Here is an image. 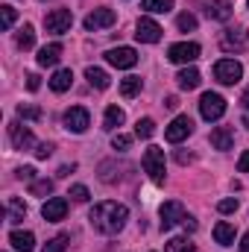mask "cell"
I'll return each mask as SVG.
<instances>
[{
    "mask_svg": "<svg viewBox=\"0 0 249 252\" xmlns=\"http://www.w3.org/2000/svg\"><path fill=\"white\" fill-rule=\"evenodd\" d=\"M88 220H91L94 232H100V235H118L126 226V220H129V208L121 205V202H115V199H106V202H97L91 208Z\"/></svg>",
    "mask_w": 249,
    "mask_h": 252,
    "instance_id": "1",
    "label": "cell"
},
{
    "mask_svg": "<svg viewBox=\"0 0 249 252\" xmlns=\"http://www.w3.org/2000/svg\"><path fill=\"white\" fill-rule=\"evenodd\" d=\"M141 164H144V170L150 173V179H153L156 185L164 182V150H161V147H147Z\"/></svg>",
    "mask_w": 249,
    "mask_h": 252,
    "instance_id": "2",
    "label": "cell"
},
{
    "mask_svg": "<svg viewBox=\"0 0 249 252\" xmlns=\"http://www.w3.org/2000/svg\"><path fill=\"white\" fill-rule=\"evenodd\" d=\"M199 115L211 124V121H220L223 115H226V100L220 97V94H214V91H205L202 94V100H199Z\"/></svg>",
    "mask_w": 249,
    "mask_h": 252,
    "instance_id": "3",
    "label": "cell"
},
{
    "mask_svg": "<svg viewBox=\"0 0 249 252\" xmlns=\"http://www.w3.org/2000/svg\"><path fill=\"white\" fill-rule=\"evenodd\" d=\"M241 76H244V67L235 59H220L214 64V79L220 85H235V82H241Z\"/></svg>",
    "mask_w": 249,
    "mask_h": 252,
    "instance_id": "4",
    "label": "cell"
},
{
    "mask_svg": "<svg viewBox=\"0 0 249 252\" xmlns=\"http://www.w3.org/2000/svg\"><path fill=\"white\" fill-rule=\"evenodd\" d=\"M70 24H73V12H70V9H53V12L44 15V27H47V32L62 35V32L70 30Z\"/></svg>",
    "mask_w": 249,
    "mask_h": 252,
    "instance_id": "5",
    "label": "cell"
},
{
    "mask_svg": "<svg viewBox=\"0 0 249 252\" xmlns=\"http://www.w3.org/2000/svg\"><path fill=\"white\" fill-rule=\"evenodd\" d=\"M167 59L173 64H190L199 59V44H193V41H182V44H173L170 50H167Z\"/></svg>",
    "mask_w": 249,
    "mask_h": 252,
    "instance_id": "6",
    "label": "cell"
},
{
    "mask_svg": "<svg viewBox=\"0 0 249 252\" xmlns=\"http://www.w3.org/2000/svg\"><path fill=\"white\" fill-rule=\"evenodd\" d=\"M64 126H67L70 132L82 135V132L91 126V115H88V109H85V106H70V109L64 112Z\"/></svg>",
    "mask_w": 249,
    "mask_h": 252,
    "instance_id": "7",
    "label": "cell"
},
{
    "mask_svg": "<svg viewBox=\"0 0 249 252\" xmlns=\"http://www.w3.org/2000/svg\"><path fill=\"white\" fill-rule=\"evenodd\" d=\"M190 132H193V121H190L187 115H179V118H173V124L164 129V138H167L170 144H179V141H185Z\"/></svg>",
    "mask_w": 249,
    "mask_h": 252,
    "instance_id": "8",
    "label": "cell"
},
{
    "mask_svg": "<svg viewBox=\"0 0 249 252\" xmlns=\"http://www.w3.org/2000/svg\"><path fill=\"white\" fill-rule=\"evenodd\" d=\"M106 62L126 70V67L138 64V53H135V47H112V50H106Z\"/></svg>",
    "mask_w": 249,
    "mask_h": 252,
    "instance_id": "9",
    "label": "cell"
},
{
    "mask_svg": "<svg viewBox=\"0 0 249 252\" xmlns=\"http://www.w3.org/2000/svg\"><path fill=\"white\" fill-rule=\"evenodd\" d=\"M135 38L144 41V44H156V41H161V27L153 18H141L135 24Z\"/></svg>",
    "mask_w": 249,
    "mask_h": 252,
    "instance_id": "10",
    "label": "cell"
},
{
    "mask_svg": "<svg viewBox=\"0 0 249 252\" xmlns=\"http://www.w3.org/2000/svg\"><path fill=\"white\" fill-rule=\"evenodd\" d=\"M202 12L211 18V21H229L232 18V0H199Z\"/></svg>",
    "mask_w": 249,
    "mask_h": 252,
    "instance_id": "11",
    "label": "cell"
},
{
    "mask_svg": "<svg viewBox=\"0 0 249 252\" xmlns=\"http://www.w3.org/2000/svg\"><path fill=\"white\" fill-rule=\"evenodd\" d=\"M115 21H118L115 9H94L82 24H85V30H88V32H97V30H103V27H112Z\"/></svg>",
    "mask_w": 249,
    "mask_h": 252,
    "instance_id": "12",
    "label": "cell"
},
{
    "mask_svg": "<svg viewBox=\"0 0 249 252\" xmlns=\"http://www.w3.org/2000/svg\"><path fill=\"white\" fill-rule=\"evenodd\" d=\"M158 214H161V229H173L176 223H182V220L187 217L185 205H182V202H176V199H173V202H164Z\"/></svg>",
    "mask_w": 249,
    "mask_h": 252,
    "instance_id": "13",
    "label": "cell"
},
{
    "mask_svg": "<svg viewBox=\"0 0 249 252\" xmlns=\"http://www.w3.org/2000/svg\"><path fill=\"white\" fill-rule=\"evenodd\" d=\"M9 138H12V147H15V150H32V147H35V135H32L27 126H21L18 121L9 124Z\"/></svg>",
    "mask_w": 249,
    "mask_h": 252,
    "instance_id": "14",
    "label": "cell"
},
{
    "mask_svg": "<svg viewBox=\"0 0 249 252\" xmlns=\"http://www.w3.org/2000/svg\"><path fill=\"white\" fill-rule=\"evenodd\" d=\"M64 214H67V199L64 196H53L41 205V217L47 223H59V220H64Z\"/></svg>",
    "mask_w": 249,
    "mask_h": 252,
    "instance_id": "15",
    "label": "cell"
},
{
    "mask_svg": "<svg viewBox=\"0 0 249 252\" xmlns=\"http://www.w3.org/2000/svg\"><path fill=\"white\" fill-rule=\"evenodd\" d=\"M220 47L226 50V53H241L244 50V32L241 30H223V35H220Z\"/></svg>",
    "mask_w": 249,
    "mask_h": 252,
    "instance_id": "16",
    "label": "cell"
},
{
    "mask_svg": "<svg viewBox=\"0 0 249 252\" xmlns=\"http://www.w3.org/2000/svg\"><path fill=\"white\" fill-rule=\"evenodd\" d=\"M232 141H235L232 126H217V129L211 132V147H214V150H232Z\"/></svg>",
    "mask_w": 249,
    "mask_h": 252,
    "instance_id": "17",
    "label": "cell"
},
{
    "mask_svg": "<svg viewBox=\"0 0 249 252\" xmlns=\"http://www.w3.org/2000/svg\"><path fill=\"white\" fill-rule=\"evenodd\" d=\"M9 244L18 252H32L35 250V235L32 232H12L9 235Z\"/></svg>",
    "mask_w": 249,
    "mask_h": 252,
    "instance_id": "18",
    "label": "cell"
},
{
    "mask_svg": "<svg viewBox=\"0 0 249 252\" xmlns=\"http://www.w3.org/2000/svg\"><path fill=\"white\" fill-rule=\"evenodd\" d=\"M59 56H62V44L53 41V44H47V47L38 50V64L41 67H53V64L59 62Z\"/></svg>",
    "mask_w": 249,
    "mask_h": 252,
    "instance_id": "19",
    "label": "cell"
},
{
    "mask_svg": "<svg viewBox=\"0 0 249 252\" xmlns=\"http://www.w3.org/2000/svg\"><path fill=\"white\" fill-rule=\"evenodd\" d=\"M85 79H88L91 88H100V91L112 85V79H109V73L103 67H85Z\"/></svg>",
    "mask_w": 249,
    "mask_h": 252,
    "instance_id": "20",
    "label": "cell"
},
{
    "mask_svg": "<svg viewBox=\"0 0 249 252\" xmlns=\"http://www.w3.org/2000/svg\"><path fill=\"white\" fill-rule=\"evenodd\" d=\"M214 241H217L220 247H232V244H235V226L226 223V220H220V223L214 226Z\"/></svg>",
    "mask_w": 249,
    "mask_h": 252,
    "instance_id": "21",
    "label": "cell"
},
{
    "mask_svg": "<svg viewBox=\"0 0 249 252\" xmlns=\"http://www.w3.org/2000/svg\"><path fill=\"white\" fill-rule=\"evenodd\" d=\"M70 82H73V70L70 67H62V70H56L53 76H50V88L56 91V94H62L70 88Z\"/></svg>",
    "mask_w": 249,
    "mask_h": 252,
    "instance_id": "22",
    "label": "cell"
},
{
    "mask_svg": "<svg viewBox=\"0 0 249 252\" xmlns=\"http://www.w3.org/2000/svg\"><path fill=\"white\" fill-rule=\"evenodd\" d=\"M199 79H202V76H199V70H196V67H185V70H179V73H176V82H179V88H182V91H193V88L199 85Z\"/></svg>",
    "mask_w": 249,
    "mask_h": 252,
    "instance_id": "23",
    "label": "cell"
},
{
    "mask_svg": "<svg viewBox=\"0 0 249 252\" xmlns=\"http://www.w3.org/2000/svg\"><path fill=\"white\" fill-rule=\"evenodd\" d=\"M15 44H18L21 50H32V44H35V30H32V24H24V27L18 30Z\"/></svg>",
    "mask_w": 249,
    "mask_h": 252,
    "instance_id": "24",
    "label": "cell"
},
{
    "mask_svg": "<svg viewBox=\"0 0 249 252\" xmlns=\"http://www.w3.org/2000/svg\"><path fill=\"white\" fill-rule=\"evenodd\" d=\"M126 121V115H124V109H118V106H109L106 109V118H103V129H109V132H115L118 126Z\"/></svg>",
    "mask_w": 249,
    "mask_h": 252,
    "instance_id": "25",
    "label": "cell"
},
{
    "mask_svg": "<svg viewBox=\"0 0 249 252\" xmlns=\"http://www.w3.org/2000/svg\"><path fill=\"white\" fill-rule=\"evenodd\" d=\"M27 217V205L18 199V196H12L9 199V223H21Z\"/></svg>",
    "mask_w": 249,
    "mask_h": 252,
    "instance_id": "26",
    "label": "cell"
},
{
    "mask_svg": "<svg viewBox=\"0 0 249 252\" xmlns=\"http://www.w3.org/2000/svg\"><path fill=\"white\" fill-rule=\"evenodd\" d=\"M164 252H196V250H193V244L187 238H170L164 244Z\"/></svg>",
    "mask_w": 249,
    "mask_h": 252,
    "instance_id": "27",
    "label": "cell"
},
{
    "mask_svg": "<svg viewBox=\"0 0 249 252\" xmlns=\"http://www.w3.org/2000/svg\"><path fill=\"white\" fill-rule=\"evenodd\" d=\"M138 91H141V76H126L124 82H121V94H124L126 100L135 97Z\"/></svg>",
    "mask_w": 249,
    "mask_h": 252,
    "instance_id": "28",
    "label": "cell"
},
{
    "mask_svg": "<svg viewBox=\"0 0 249 252\" xmlns=\"http://www.w3.org/2000/svg\"><path fill=\"white\" fill-rule=\"evenodd\" d=\"M141 9H147V12H170L173 0H141Z\"/></svg>",
    "mask_w": 249,
    "mask_h": 252,
    "instance_id": "29",
    "label": "cell"
},
{
    "mask_svg": "<svg viewBox=\"0 0 249 252\" xmlns=\"http://www.w3.org/2000/svg\"><path fill=\"white\" fill-rule=\"evenodd\" d=\"M135 135H138V138H153V135H156V124H153V118H141V121L135 124Z\"/></svg>",
    "mask_w": 249,
    "mask_h": 252,
    "instance_id": "30",
    "label": "cell"
},
{
    "mask_svg": "<svg viewBox=\"0 0 249 252\" xmlns=\"http://www.w3.org/2000/svg\"><path fill=\"white\" fill-rule=\"evenodd\" d=\"M67 241H70V235H56V238H53V241H47V244H44V250L41 252H64V247H67Z\"/></svg>",
    "mask_w": 249,
    "mask_h": 252,
    "instance_id": "31",
    "label": "cell"
},
{
    "mask_svg": "<svg viewBox=\"0 0 249 252\" xmlns=\"http://www.w3.org/2000/svg\"><path fill=\"white\" fill-rule=\"evenodd\" d=\"M18 118H24V121H41V109L38 106H18Z\"/></svg>",
    "mask_w": 249,
    "mask_h": 252,
    "instance_id": "32",
    "label": "cell"
},
{
    "mask_svg": "<svg viewBox=\"0 0 249 252\" xmlns=\"http://www.w3.org/2000/svg\"><path fill=\"white\" fill-rule=\"evenodd\" d=\"M50 190H53V182H50V179H38V182L30 185V193H32V196H47Z\"/></svg>",
    "mask_w": 249,
    "mask_h": 252,
    "instance_id": "33",
    "label": "cell"
},
{
    "mask_svg": "<svg viewBox=\"0 0 249 252\" xmlns=\"http://www.w3.org/2000/svg\"><path fill=\"white\" fill-rule=\"evenodd\" d=\"M176 27H179L182 32H190V30H196V18H193L190 12H182V15L176 18Z\"/></svg>",
    "mask_w": 249,
    "mask_h": 252,
    "instance_id": "34",
    "label": "cell"
},
{
    "mask_svg": "<svg viewBox=\"0 0 249 252\" xmlns=\"http://www.w3.org/2000/svg\"><path fill=\"white\" fill-rule=\"evenodd\" d=\"M15 9L12 6H0V18H3V30H12V24H15Z\"/></svg>",
    "mask_w": 249,
    "mask_h": 252,
    "instance_id": "35",
    "label": "cell"
},
{
    "mask_svg": "<svg viewBox=\"0 0 249 252\" xmlns=\"http://www.w3.org/2000/svg\"><path fill=\"white\" fill-rule=\"evenodd\" d=\"M238 205H241V202H238L235 196H229V199H220V202H217V211H220V214H232V211H238Z\"/></svg>",
    "mask_w": 249,
    "mask_h": 252,
    "instance_id": "36",
    "label": "cell"
},
{
    "mask_svg": "<svg viewBox=\"0 0 249 252\" xmlns=\"http://www.w3.org/2000/svg\"><path fill=\"white\" fill-rule=\"evenodd\" d=\"M70 196H73L76 202H88V196H91V193H88L85 185H73V188H70Z\"/></svg>",
    "mask_w": 249,
    "mask_h": 252,
    "instance_id": "37",
    "label": "cell"
},
{
    "mask_svg": "<svg viewBox=\"0 0 249 252\" xmlns=\"http://www.w3.org/2000/svg\"><path fill=\"white\" fill-rule=\"evenodd\" d=\"M129 144H132V138H129V135H124V132H118V135L112 138V147H115V150H126Z\"/></svg>",
    "mask_w": 249,
    "mask_h": 252,
    "instance_id": "38",
    "label": "cell"
},
{
    "mask_svg": "<svg viewBox=\"0 0 249 252\" xmlns=\"http://www.w3.org/2000/svg\"><path fill=\"white\" fill-rule=\"evenodd\" d=\"M50 156H53V147H50V144H38L35 158H50Z\"/></svg>",
    "mask_w": 249,
    "mask_h": 252,
    "instance_id": "39",
    "label": "cell"
},
{
    "mask_svg": "<svg viewBox=\"0 0 249 252\" xmlns=\"http://www.w3.org/2000/svg\"><path fill=\"white\" fill-rule=\"evenodd\" d=\"M18 179H27V182H35V167H21V170H18Z\"/></svg>",
    "mask_w": 249,
    "mask_h": 252,
    "instance_id": "40",
    "label": "cell"
},
{
    "mask_svg": "<svg viewBox=\"0 0 249 252\" xmlns=\"http://www.w3.org/2000/svg\"><path fill=\"white\" fill-rule=\"evenodd\" d=\"M38 85H41V79H38L35 73H27V88H30V91H38Z\"/></svg>",
    "mask_w": 249,
    "mask_h": 252,
    "instance_id": "41",
    "label": "cell"
},
{
    "mask_svg": "<svg viewBox=\"0 0 249 252\" xmlns=\"http://www.w3.org/2000/svg\"><path fill=\"white\" fill-rule=\"evenodd\" d=\"M238 170H241V173H249V150L238 158Z\"/></svg>",
    "mask_w": 249,
    "mask_h": 252,
    "instance_id": "42",
    "label": "cell"
},
{
    "mask_svg": "<svg viewBox=\"0 0 249 252\" xmlns=\"http://www.w3.org/2000/svg\"><path fill=\"white\" fill-rule=\"evenodd\" d=\"M190 158H193V156H190V153H185V150H179V153H176V161H179V164H187Z\"/></svg>",
    "mask_w": 249,
    "mask_h": 252,
    "instance_id": "43",
    "label": "cell"
},
{
    "mask_svg": "<svg viewBox=\"0 0 249 252\" xmlns=\"http://www.w3.org/2000/svg\"><path fill=\"white\" fill-rule=\"evenodd\" d=\"M182 226H185V232H193V229H196V220L185 217V220H182Z\"/></svg>",
    "mask_w": 249,
    "mask_h": 252,
    "instance_id": "44",
    "label": "cell"
},
{
    "mask_svg": "<svg viewBox=\"0 0 249 252\" xmlns=\"http://www.w3.org/2000/svg\"><path fill=\"white\" fill-rule=\"evenodd\" d=\"M164 106H167V109H176V106H179V100H176V97H167V100H164Z\"/></svg>",
    "mask_w": 249,
    "mask_h": 252,
    "instance_id": "45",
    "label": "cell"
},
{
    "mask_svg": "<svg viewBox=\"0 0 249 252\" xmlns=\"http://www.w3.org/2000/svg\"><path fill=\"white\" fill-rule=\"evenodd\" d=\"M241 252H249V232L244 235V241H241Z\"/></svg>",
    "mask_w": 249,
    "mask_h": 252,
    "instance_id": "46",
    "label": "cell"
},
{
    "mask_svg": "<svg viewBox=\"0 0 249 252\" xmlns=\"http://www.w3.org/2000/svg\"><path fill=\"white\" fill-rule=\"evenodd\" d=\"M241 103H244V109H247V112H249V88H247V91H244V97H241Z\"/></svg>",
    "mask_w": 249,
    "mask_h": 252,
    "instance_id": "47",
    "label": "cell"
},
{
    "mask_svg": "<svg viewBox=\"0 0 249 252\" xmlns=\"http://www.w3.org/2000/svg\"><path fill=\"white\" fill-rule=\"evenodd\" d=\"M70 170H73V164H70V167L64 164V167H59V176H70Z\"/></svg>",
    "mask_w": 249,
    "mask_h": 252,
    "instance_id": "48",
    "label": "cell"
},
{
    "mask_svg": "<svg viewBox=\"0 0 249 252\" xmlns=\"http://www.w3.org/2000/svg\"><path fill=\"white\" fill-rule=\"evenodd\" d=\"M244 126H247V129H249V112H247V115H244Z\"/></svg>",
    "mask_w": 249,
    "mask_h": 252,
    "instance_id": "49",
    "label": "cell"
},
{
    "mask_svg": "<svg viewBox=\"0 0 249 252\" xmlns=\"http://www.w3.org/2000/svg\"><path fill=\"white\" fill-rule=\"evenodd\" d=\"M247 3H249V0H247Z\"/></svg>",
    "mask_w": 249,
    "mask_h": 252,
    "instance_id": "50",
    "label": "cell"
}]
</instances>
